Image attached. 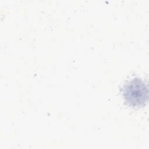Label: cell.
<instances>
[{
    "mask_svg": "<svg viewBox=\"0 0 149 149\" xmlns=\"http://www.w3.org/2000/svg\"><path fill=\"white\" fill-rule=\"evenodd\" d=\"M123 95L125 101L130 105L141 106L148 98L147 86L141 79L134 78L124 86Z\"/></svg>",
    "mask_w": 149,
    "mask_h": 149,
    "instance_id": "obj_1",
    "label": "cell"
}]
</instances>
